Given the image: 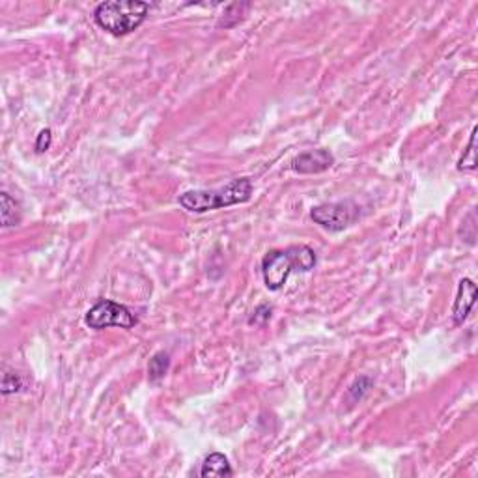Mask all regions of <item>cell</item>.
Instances as JSON below:
<instances>
[{
  "label": "cell",
  "mask_w": 478,
  "mask_h": 478,
  "mask_svg": "<svg viewBox=\"0 0 478 478\" xmlns=\"http://www.w3.org/2000/svg\"><path fill=\"white\" fill-rule=\"evenodd\" d=\"M252 181L251 178H236L221 189H196L180 195L178 202L183 210L190 213H206V211L221 210V207L237 206L251 200Z\"/></svg>",
  "instance_id": "cell-1"
},
{
  "label": "cell",
  "mask_w": 478,
  "mask_h": 478,
  "mask_svg": "<svg viewBox=\"0 0 478 478\" xmlns=\"http://www.w3.org/2000/svg\"><path fill=\"white\" fill-rule=\"evenodd\" d=\"M149 11L148 2L140 0H108L93 10V21L99 28L113 34L125 36L137 30L146 21Z\"/></svg>",
  "instance_id": "cell-2"
},
{
  "label": "cell",
  "mask_w": 478,
  "mask_h": 478,
  "mask_svg": "<svg viewBox=\"0 0 478 478\" xmlns=\"http://www.w3.org/2000/svg\"><path fill=\"white\" fill-rule=\"evenodd\" d=\"M137 316L125 307V305L114 303V301H98L92 309L88 310L84 316V324L90 329L101 331L107 327H122V329H131L137 325Z\"/></svg>",
  "instance_id": "cell-3"
},
{
  "label": "cell",
  "mask_w": 478,
  "mask_h": 478,
  "mask_svg": "<svg viewBox=\"0 0 478 478\" xmlns=\"http://www.w3.org/2000/svg\"><path fill=\"white\" fill-rule=\"evenodd\" d=\"M360 215V207L351 200L327 202L312 207L310 217L316 224L329 232H342L351 227Z\"/></svg>",
  "instance_id": "cell-4"
},
{
  "label": "cell",
  "mask_w": 478,
  "mask_h": 478,
  "mask_svg": "<svg viewBox=\"0 0 478 478\" xmlns=\"http://www.w3.org/2000/svg\"><path fill=\"white\" fill-rule=\"evenodd\" d=\"M295 271L293 260L290 256L288 249L286 251H269L262 260V275L263 283L271 292H278L284 288V284L288 277Z\"/></svg>",
  "instance_id": "cell-5"
},
{
  "label": "cell",
  "mask_w": 478,
  "mask_h": 478,
  "mask_svg": "<svg viewBox=\"0 0 478 478\" xmlns=\"http://www.w3.org/2000/svg\"><path fill=\"white\" fill-rule=\"evenodd\" d=\"M334 165V157L327 149H309L293 159L292 166L299 174H319Z\"/></svg>",
  "instance_id": "cell-6"
},
{
  "label": "cell",
  "mask_w": 478,
  "mask_h": 478,
  "mask_svg": "<svg viewBox=\"0 0 478 478\" xmlns=\"http://www.w3.org/2000/svg\"><path fill=\"white\" fill-rule=\"evenodd\" d=\"M474 301H477V284L471 278H462L457 284V293L453 307L454 324L462 325L467 319L474 307Z\"/></svg>",
  "instance_id": "cell-7"
},
{
  "label": "cell",
  "mask_w": 478,
  "mask_h": 478,
  "mask_svg": "<svg viewBox=\"0 0 478 478\" xmlns=\"http://www.w3.org/2000/svg\"><path fill=\"white\" fill-rule=\"evenodd\" d=\"M234 471L230 467L228 457L221 453H213L204 460L200 467V477H232Z\"/></svg>",
  "instance_id": "cell-8"
},
{
  "label": "cell",
  "mask_w": 478,
  "mask_h": 478,
  "mask_svg": "<svg viewBox=\"0 0 478 478\" xmlns=\"http://www.w3.org/2000/svg\"><path fill=\"white\" fill-rule=\"evenodd\" d=\"M288 252L293 260L295 271H312L314 266H316V252L312 249L307 247V245H293V247H288Z\"/></svg>",
  "instance_id": "cell-9"
},
{
  "label": "cell",
  "mask_w": 478,
  "mask_h": 478,
  "mask_svg": "<svg viewBox=\"0 0 478 478\" xmlns=\"http://www.w3.org/2000/svg\"><path fill=\"white\" fill-rule=\"evenodd\" d=\"M0 213H2V227L4 228L16 227L17 222L21 221L19 206H17V202L8 193L0 195Z\"/></svg>",
  "instance_id": "cell-10"
},
{
  "label": "cell",
  "mask_w": 478,
  "mask_h": 478,
  "mask_svg": "<svg viewBox=\"0 0 478 478\" xmlns=\"http://www.w3.org/2000/svg\"><path fill=\"white\" fill-rule=\"evenodd\" d=\"M170 368V355L166 351H157L148 363V377L149 381H159L165 377Z\"/></svg>",
  "instance_id": "cell-11"
},
{
  "label": "cell",
  "mask_w": 478,
  "mask_h": 478,
  "mask_svg": "<svg viewBox=\"0 0 478 478\" xmlns=\"http://www.w3.org/2000/svg\"><path fill=\"white\" fill-rule=\"evenodd\" d=\"M457 169L467 170V172L477 170V127H473V131H471V139H469V144L463 152L462 159L457 163Z\"/></svg>",
  "instance_id": "cell-12"
},
{
  "label": "cell",
  "mask_w": 478,
  "mask_h": 478,
  "mask_svg": "<svg viewBox=\"0 0 478 478\" xmlns=\"http://www.w3.org/2000/svg\"><path fill=\"white\" fill-rule=\"evenodd\" d=\"M21 389H23V381L19 380V375L6 372L4 380H2V394H11V392L21 391Z\"/></svg>",
  "instance_id": "cell-13"
},
{
  "label": "cell",
  "mask_w": 478,
  "mask_h": 478,
  "mask_svg": "<svg viewBox=\"0 0 478 478\" xmlns=\"http://www.w3.org/2000/svg\"><path fill=\"white\" fill-rule=\"evenodd\" d=\"M51 142H52L51 129H42V131H40V135H38V139H36V152H38V154H43V152H47V149L51 148Z\"/></svg>",
  "instance_id": "cell-14"
},
{
  "label": "cell",
  "mask_w": 478,
  "mask_h": 478,
  "mask_svg": "<svg viewBox=\"0 0 478 478\" xmlns=\"http://www.w3.org/2000/svg\"><path fill=\"white\" fill-rule=\"evenodd\" d=\"M252 314H254V316L249 319V324H262V321H268V319L271 318V307H268V305H260Z\"/></svg>",
  "instance_id": "cell-15"
}]
</instances>
